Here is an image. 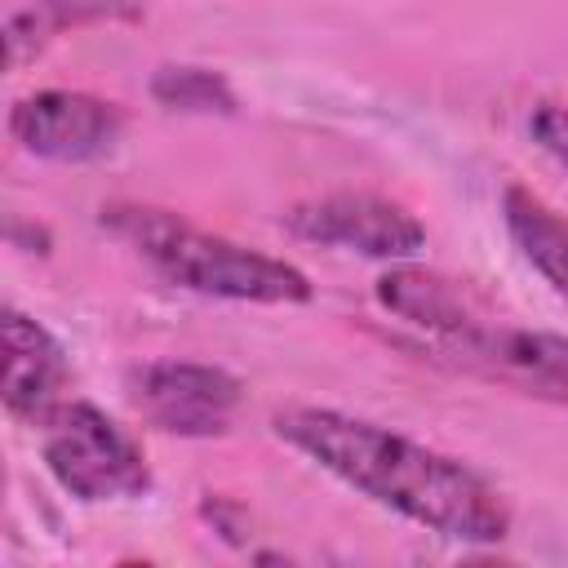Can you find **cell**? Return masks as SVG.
Segmentation results:
<instances>
[{
	"mask_svg": "<svg viewBox=\"0 0 568 568\" xmlns=\"http://www.w3.org/2000/svg\"><path fill=\"white\" fill-rule=\"evenodd\" d=\"M275 435L368 501L448 541L493 546L510 532L506 497L462 457L337 408H284Z\"/></svg>",
	"mask_w": 568,
	"mask_h": 568,
	"instance_id": "cell-1",
	"label": "cell"
},
{
	"mask_svg": "<svg viewBox=\"0 0 568 568\" xmlns=\"http://www.w3.org/2000/svg\"><path fill=\"white\" fill-rule=\"evenodd\" d=\"M102 226L124 244H133L155 275H164L186 293L257 302V306H293V302H311L315 293L306 271H297L293 262L244 248L226 235L200 231L169 209L111 204L102 209Z\"/></svg>",
	"mask_w": 568,
	"mask_h": 568,
	"instance_id": "cell-2",
	"label": "cell"
},
{
	"mask_svg": "<svg viewBox=\"0 0 568 568\" xmlns=\"http://www.w3.org/2000/svg\"><path fill=\"white\" fill-rule=\"evenodd\" d=\"M40 426H44V439H40L44 466L58 479V488L71 493L75 501L84 506L124 501L151 488L146 453L98 404L62 399Z\"/></svg>",
	"mask_w": 568,
	"mask_h": 568,
	"instance_id": "cell-3",
	"label": "cell"
},
{
	"mask_svg": "<svg viewBox=\"0 0 568 568\" xmlns=\"http://www.w3.org/2000/svg\"><path fill=\"white\" fill-rule=\"evenodd\" d=\"M435 351L484 382L568 408V337L564 333L524 328L484 311L453 337L435 342Z\"/></svg>",
	"mask_w": 568,
	"mask_h": 568,
	"instance_id": "cell-4",
	"label": "cell"
},
{
	"mask_svg": "<svg viewBox=\"0 0 568 568\" xmlns=\"http://www.w3.org/2000/svg\"><path fill=\"white\" fill-rule=\"evenodd\" d=\"M280 226L320 248H346L377 262H404L426 244V226L395 200L364 191H333L280 213Z\"/></svg>",
	"mask_w": 568,
	"mask_h": 568,
	"instance_id": "cell-5",
	"label": "cell"
},
{
	"mask_svg": "<svg viewBox=\"0 0 568 568\" xmlns=\"http://www.w3.org/2000/svg\"><path fill=\"white\" fill-rule=\"evenodd\" d=\"M124 111L80 89H40L9 106V138L53 164H89L115 151Z\"/></svg>",
	"mask_w": 568,
	"mask_h": 568,
	"instance_id": "cell-6",
	"label": "cell"
},
{
	"mask_svg": "<svg viewBox=\"0 0 568 568\" xmlns=\"http://www.w3.org/2000/svg\"><path fill=\"white\" fill-rule=\"evenodd\" d=\"M244 386L217 364L195 359H155L133 373V404L142 417L182 439L226 435L240 413Z\"/></svg>",
	"mask_w": 568,
	"mask_h": 568,
	"instance_id": "cell-7",
	"label": "cell"
},
{
	"mask_svg": "<svg viewBox=\"0 0 568 568\" xmlns=\"http://www.w3.org/2000/svg\"><path fill=\"white\" fill-rule=\"evenodd\" d=\"M0 342H4V413L22 422H44L71 382V359L62 342L18 306L0 315Z\"/></svg>",
	"mask_w": 568,
	"mask_h": 568,
	"instance_id": "cell-8",
	"label": "cell"
},
{
	"mask_svg": "<svg viewBox=\"0 0 568 568\" xmlns=\"http://www.w3.org/2000/svg\"><path fill=\"white\" fill-rule=\"evenodd\" d=\"M377 302L404 324L422 328L430 342L453 337L457 328H466L470 320L488 311V302L466 280H453L426 266H390L377 280Z\"/></svg>",
	"mask_w": 568,
	"mask_h": 568,
	"instance_id": "cell-9",
	"label": "cell"
},
{
	"mask_svg": "<svg viewBox=\"0 0 568 568\" xmlns=\"http://www.w3.org/2000/svg\"><path fill=\"white\" fill-rule=\"evenodd\" d=\"M501 222L532 271H541L559 293H568V217L555 213L528 186L501 191Z\"/></svg>",
	"mask_w": 568,
	"mask_h": 568,
	"instance_id": "cell-10",
	"label": "cell"
},
{
	"mask_svg": "<svg viewBox=\"0 0 568 568\" xmlns=\"http://www.w3.org/2000/svg\"><path fill=\"white\" fill-rule=\"evenodd\" d=\"M133 18L138 9L124 4V0H36L31 9H18L9 13L4 22V44H9V67L22 62L27 49H40L44 40H53L58 31L75 27V22H89V18Z\"/></svg>",
	"mask_w": 568,
	"mask_h": 568,
	"instance_id": "cell-11",
	"label": "cell"
},
{
	"mask_svg": "<svg viewBox=\"0 0 568 568\" xmlns=\"http://www.w3.org/2000/svg\"><path fill=\"white\" fill-rule=\"evenodd\" d=\"M151 98L169 111H200V115H231L235 93L226 75L209 67H160L151 75Z\"/></svg>",
	"mask_w": 568,
	"mask_h": 568,
	"instance_id": "cell-12",
	"label": "cell"
},
{
	"mask_svg": "<svg viewBox=\"0 0 568 568\" xmlns=\"http://www.w3.org/2000/svg\"><path fill=\"white\" fill-rule=\"evenodd\" d=\"M528 133H532V142H537L555 164L568 169V106H555V102L532 106V115H528Z\"/></svg>",
	"mask_w": 568,
	"mask_h": 568,
	"instance_id": "cell-13",
	"label": "cell"
}]
</instances>
